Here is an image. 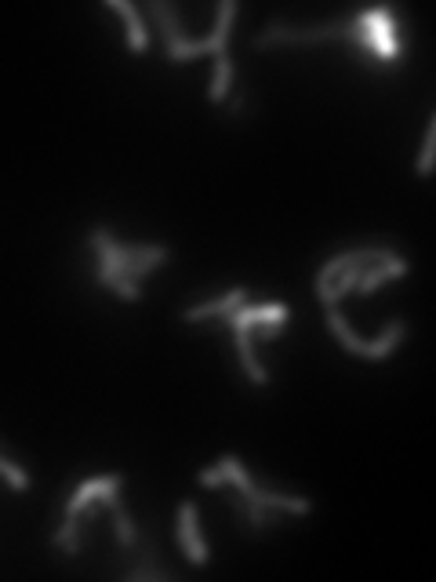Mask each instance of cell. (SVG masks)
Returning <instances> with one entry per match:
<instances>
[{"label":"cell","instance_id":"obj_1","mask_svg":"<svg viewBox=\"0 0 436 582\" xmlns=\"http://www.w3.org/2000/svg\"><path fill=\"white\" fill-rule=\"evenodd\" d=\"M197 481L204 484V488H222V484H229L233 492L248 495V499L262 502L266 510H277V513H295V517H306V513L313 510V502H309L306 495L273 492V488H262V484H255V477H251L248 466H244L237 455H222L215 466L200 470Z\"/></svg>","mask_w":436,"mask_h":582},{"label":"cell","instance_id":"obj_2","mask_svg":"<svg viewBox=\"0 0 436 582\" xmlns=\"http://www.w3.org/2000/svg\"><path fill=\"white\" fill-rule=\"evenodd\" d=\"M346 41H353L360 51H367L378 62H397L400 51H404V41H400V30L389 8H367L360 11L357 19H349Z\"/></svg>","mask_w":436,"mask_h":582},{"label":"cell","instance_id":"obj_3","mask_svg":"<svg viewBox=\"0 0 436 582\" xmlns=\"http://www.w3.org/2000/svg\"><path fill=\"white\" fill-rule=\"evenodd\" d=\"M324 313H327V328L335 332V339L346 346L349 353H357V357H367V361H386L389 353L397 350L400 342H404V335H407V321H389L386 328H382V335L378 339H360L353 328H349V321L338 313V306H324Z\"/></svg>","mask_w":436,"mask_h":582},{"label":"cell","instance_id":"obj_4","mask_svg":"<svg viewBox=\"0 0 436 582\" xmlns=\"http://www.w3.org/2000/svg\"><path fill=\"white\" fill-rule=\"evenodd\" d=\"M349 19L324 22V26H288V22H266L262 30L255 33V48H284V44H324L346 37Z\"/></svg>","mask_w":436,"mask_h":582},{"label":"cell","instance_id":"obj_5","mask_svg":"<svg viewBox=\"0 0 436 582\" xmlns=\"http://www.w3.org/2000/svg\"><path fill=\"white\" fill-rule=\"evenodd\" d=\"M237 11H240L237 0H222L208 37H204V41H186V48L179 51V59L175 62H189V59H197V55H211V59L229 55V37H233V19H237Z\"/></svg>","mask_w":436,"mask_h":582},{"label":"cell","instance_id":"obj_6","mask_svg":"<svg viewBox=\"0 0 436 582\" xmlns=\"http://www.w3.org/2000/svg\"><path fill=\"white\" fill-rule=\"evenodd\" d=\"M175 535H179V546H182V553H186L189 564H197V568L211 564L208 539L200 535V510L193 499L179 502V513H175Z\"/></svg>","mask_w":436,"mask_h":582},{"label":"cell","instance_id":"obj_7","mask_svg":"<svg viewBox=\"0 0 436 582\" xmlns=\"http://www.w3.org/2000/svg\"><path fill=\"white\" fill-rule=\"evenodd\" d=\"M397 259V251L393 248H382V244H367V248H349V251H338V255H331V259L320 266L317 273V291H324L327 284L335 281L338 273L349 270V266H357V262H389Z\"/></svg>","mask_w":436,"mask_h":582},{"label":"cell","instance_id":"obj_8","mask_svg":"<svg viewBox=\"0 0 436 582\" xmlns=\"http://www.w3.org/2000/svg\"><path fill=\"white\" fill-rule=\"evenodd\" d=\"M124 488V477L120 473H102V477H91V481H80L73 488V495L66 499V513H84L91 510L95 502L102 499L106 492H120Z\"/></svg>","mask_w":436,"mask_h":582},{"label":"cell","instance_id":"obj_9","mask_svg":"<svg viewBox=\"0 0 436 582\" xmlns=\"http://www.w3.org/2000/svg\"><path fill=\"white\" fill-rule=\"evenodd\" d=\"M99 502L106 506L109 513H113V539H117V546L124 553H131L135 550V542H139V524H135V517L128 513V506H124L120 492H106Z\"/></svg>","mask_w":436,"mask_h":582},{"label":"cell","instance_id":"obj_10","mask_svg":"<svg viewBox=\"0 0 436 582\" xmlns=\"http://www.w3.org/2000/svg\"><path fill=\"white\" fill-rule=\"evenodd\" d=\"M404 273H411V262H407L404 255H397V259H389V262H375V266H367V270L360 273V281H357V288H353V295L367 299V295H375L382 284L397 281V277H404Z\"/></svg>","mask_w":436,"mask_h":582},{"label":"cell","instance_id":"obj_11","mask_svg":"<svg viewBox=\"0 0 436 582\" xmlns=\"http://www.w3.org/2000/svg\"><path fill=\"white\" fill-rule=\"evenodd\" d=\"M244 302H248V288H233V291H226V295H218V299L197 302V306L182 310V321L200 324V321H208V317H229V313L240 310Z\"/></svg>","mask_w":436,"mask_h":582},{"label":"cell","instance_id":"obj_12","mask_svg":"<svg viewBox=\"0 0 436 582\" xmlns=\"http://www.w3.org/2000/svg\"><path fill=\"white\" fill-rule=\"evenodd\" d=\"M109 11H117L124 19V33H128V48L131 51H146L149 48V30H146V15H142L139 4L131 0H106Z\"/></svg>","mask_w":436,"mask_h":582},{"label":"cell","instance_id":"obj_13","mask_svg":"<svg viewBox=\"0 0 436 582\" xmlns=\"http://www.w3.org/2000/svg\"><path fill=\"white\" fill-rule=\"evenodd\" d=\"M233 342H237V361H240V368H244V375H248L251 386H269V372H266V364L258 361L255 339H251L248 328H237V332H233Z\"/></svg>","mask_w":436,"mask_h":582},{"label":"cell","instance_id":"obj_14","mask_svg":"<svg viewBox=\"0 0 436 582\" xmlns=\"http://www.w3.org/2000/svg\"><path fill=\"white\" fill-rule=\"evenodd\" d=\"M229 506H233V513H237L240 521L248 524L251 532H266V528H273V524H277V510H266L262 502L248 499V495L233 492V495H229Z\"/></svg>","mask_w":436,"mask_h":582},{"label":"cell","instance_id":"obj_15","mask_svg":"<svg viewBox=\"0 0 436 582\" xmlns=\"http://www.w3.org/2000/svg\"><path fill=\"white\" fill-rule=\"evenodd\" d=\"M233 88H237V66H233L229 55H218L215 73H211V81H208V99L215 102V106H222V102L233 95Z\"/></svg>","mask_w":436,"mask_h":582},{"label":"cell","instance_id":"obj_16","mask_svg":"<svg viewBox=\"0 0 436 582\" xmlns=\"http://www.w3.org/2000/svg\"><path fill=\"white\" fill-rule=\"evenodd\" d=\"M80 517L84 513H66L62 517V524L55 528V550L62 553V557H77L80 546H84V524H80Z\"/></svg>","mask_w":436,"mask_h":582},{"label":"cell","instance_id":"obj_17","mask_svg":"<svg viewBox=\"0 0 436 582\" xmlns=\"http://www.w3.org/2000/svg\"><path fill=\"white\" fill-rule=\"evenodd\" d=\"M124 579L128 582H171V572L160 561H142V564H131L128 572H124Z\"/></svg>","mask_w":436,"mask_h":582},{"label":"cell","instance_id":"obj_18","mask_svg":"<svg viewBox=\"0 0 436 582\" xmlns=\"http://www.w3.org/2000/svg\"><path fill=\"white\" fill-rule=\"evenodd\" d=\"M0 477H4L15 492H26V488H30V473L22 470L15 459H8V455H0Z\"/></svg>","mask_w":436,"mask_h":582},{"label":"cell","instance_id":"obj_19","mask_svg":"<svg viewBox=\"0 0 436 582\" xmlns=\"http://www.w3.org/2000/svg\"><path fill=\"white\" fill-rule=\"evenodd\" d=\"M433 142H436V121H429L426 139H422V153H418V164H415V171L422 175V179H426L429 168H433Z\"/></svg>","mask_w":436,"mask_h":582},{"label":"cell","instance_id":"obj_20","mask_svg":"<svg viewBox=\"0 0 436 582\" xmlns=\"http://www.w3.org/2000/svg\"><path fill=\"white\" fill-rule=\"evenodd\" d=\"M288 328V321H269V324H258V328H251V339L255 342H273L280 332Z\"/></svg>","mask_w":436,"mask_h":582},{"label":"cell","instance_id":"obj_21","mask_svg":"<svg viewBox=\"0 0 436 582\" xmlns=\"http://www.w3.org/2000/svg\"><path fill=\"white\" fill-rule=\"evenodd\" d=\"M226 106H229V117H244V110H248V91L233 88V95L226 99Z\"/></svg>","mask_w":436,"mask_h":582}]
</instances>
